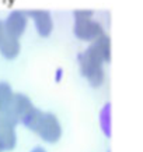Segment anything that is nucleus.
Segmentation results:
<instances>
[{"instance_id":"4","label":"nucleus","mask_w":143,"mask_h":152,"mask_svg":"<svg viewBox=\"0 0 143 152\" xmlns=\"http://www.w3.org/2000/svg\"><path fill=\"white\" fill-rule=\"evenodd\" d=\"M17 123L7 115L0 113V152L13 151L17 145Z\"/></svg>"},{"instance_id":"5","label":"nucleus","mask_w":143,"mask_h":152,"mask_svg":"<svg viewBox=\"0 0 143 152\" xmlns=\"http://www.w3.org/2000/svg\"><path fill=\"white\" fill-rule=\"evenodd\" d=\"M28 13L24 10H13L7 14V17L4 18V31L6 35L14 38H21L25 32V29L28 27Z\"/></svg>"},{"instance_id":"2","label":"nucleus","mask_w":143,"mask_h":152,"mask_svg":"<svg viewBox=\"0 0 143 152\" xmlns=\"http://www.w3.org/2000/svg\"><path fill=\"white\" fill-rule=\"evenodd\" d=\"M74 24L73 34L74 37L83 42H94L105 34L102 24L94 20V11L87 9H80L73 11Z\"/></svg>"},{"instance_id":"1","label":"nucleus","mask_w":143,"mask_h":152,"mask_svg":"<svg viewBox=\"0 0 143 152\" xmlns=\"http://www.w3.org/2000/svg\"><path fill=\"white\" fill-rule=\"evenodd\" d=\"M77 61L80 73L87 80V83L94 88L101 87L105 81V71H104L105 61L101 56L91 46H88L77 56Z\"/></svg>"},{"instance_id":"3","label":"nucleus","mask_w":143,"mask_h":152,"mask_svg":"<svg viewBox=\"0 0 143 152\" xmlns=\"http://www.w3.org/2000/svg\"><path fill=\"white\" fill-rule=\"evenodd\" d=\"M34 133L37 134L44 142L56 144L62 138L63 129H62V124H60V120L58 119V116L55 113L42 112Z\"/></svg>"},{"instance_id":"6","label":"nucleus","mask_w":143,"mask_h":152,"mask_svg":"<svg viewBox=\"0 0 143 152\" xmlns=\"http://www.w3.org/2000/svg\"><path fill=\"white\" fill-rule=\"evenodd\" d=\"M34 107V103L31 102V99L25 95V94L21 92H16L14 94V98L11 103H10L9 109L4 115H7L10 119H13L17 124L21 123V120L25 117L28 112Z\"/></svg>"},{"instance_id":"11","label":"nucleus","mask_w":143,"mask_h":152,"mask_svg":"<svg viewBox=\"0 0 143 152\" xmlns=\"http://www.w3.org/2000/svg\"><path fill=\"white\" fill-rule=\"evenodd\" d=\"M63 75H65V73H63V70H62V69H56L55 74H53V78H55L56 83H60V81L63 80Z\"/></svg>"},{"instance_id":"8","label":"nucleus","mask_w":143,"mask_h":152,"mask_svg":"<svg viewBox=\"0 0 143 152\" xmlns=\"http://www.w3.org/2000/svg\"><path fill=\"white\" fill-rule=\"evenodd\" d=\"M21 45H20L19 38L4 35V38L0 42V55L7 60H14L20 55Z\"/></svg>"},{"instance_id":"12","label":"nucleus","mask_w":143,"mask_h":152,"mask_svg":"<svg viewBox=\"0 0 143 152\" xmlns=\"http://www.w3.org/2000/svg\"><path fill=\"white\" fill-rule=\"evenodd\" d=\"M6 35V31H4V23L0 20V42H1V39L4 38Z\"/></svg>"},{"instance_id":"10","label":"nucleus","mask_w":143,"mask_h":152,"mask_svg":"<svg viewBox=\"0 0 143 152\" xmlns=\"http://www.w3.org/2000/svg\"><path fill=\"white\" fill-rule=\"evenodd\" d=\"M14 91L11 85L6 81H0V113H6L14 98Z\"/></svg>"},{"instance_id":"13","label":"nucleus","mask_w":143,"mask_h":152,"mask_svg":"<svg viewBox=\"0 0 143 152\" xmlns=\"http://www.w3.org/2000/svg\"><path fill=\"white\" fill-rule=\"evenodd\" d=\"M30 152H48V151H46L44 147H39V145H38V147H34Z\"/></svg>"},{"instance_id":"7","label":"nucleus","mask_w":143,"mask_h":152,"mask_svg":"<svg viewBox=\"0 0 143 152\" xmlns=\"http://www.w3.org/2000/svg\"><path fill=\"white\" fill-rule=\"evenodd\" d=\"M30 20L34 23L35 31L38 32V35L41 38H48L53 32V18L52 14L48 10H30L27 11Z\"/></svg>"},{"instance_id":"9","label":"nucleus","mask_w":143,"mask_h":152,"mask_svg":"<svg viewBox=\"0 0 143 152\" xmlns=\"http://www.w3.org/2000/svg\"><path fill=\"white\" fill-rule=\"evenodd\" d=\"M111 103L107 102L101 106L100 113H98V123H100V129L104 133L107 138H110L112 135V116H111Z\"/></svg>"}]
</instances>
